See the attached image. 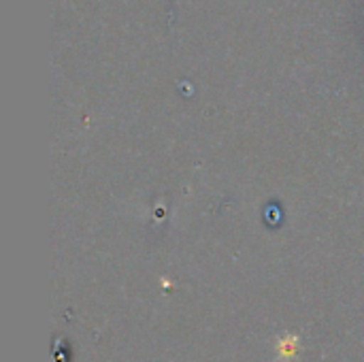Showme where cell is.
I'll list each match as a JSON object with an SVG mask.
<instances>
[{
    "label": "cell",
    "mask_w": 364,
    "mask_h": 362,
    "mask_svg": "<svg viewBox=\"0 0 364 362\" xmlns=\"http://www.w3.org/2000/svg\"><path fill=\"white\" fill-rule=\"evenodd\" d=\"M294 350H296V339L294 337H288L286 341L279 344V352L284 358H292L294 356Z\"/></svg>",
    "instance_id": "cell-1"
}]
</instances>
